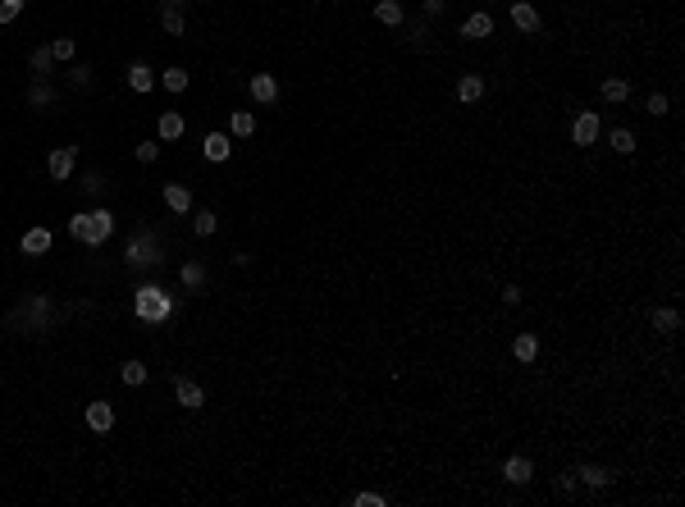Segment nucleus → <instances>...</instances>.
I'll use <instances>...</instances> for the list:
<instances>
[{
    "instance_id": "e433bc0d",
    "label": "nucleus",
    "mask_w": 685,
    "mask_h": 507,
    "mask_svg": "<svg viewBox=\"0 0 685 507\" xmlns=\"http://www.w3.org/2000/svg\"><path fill=\"white\" fill-rule=\"evenodd\" d=\"M425 14H443V0H425Z\"/></svg>"
},
{
    "instance_id": "dca6fc26",
    "label": "nucleus",
    "mask_w": 685,
    "mask_h": 507,
    "mask_svg": "<svg viewBox=\"0 0 685 507\" xmlns=\"http://www.w3.org/2000/svg\"><path fill=\"white\" fill-rule=\"evenodd\" d=\"M128 261H133V265H142V261H155V243L137 233V238L128 243Z\"/></svg>"
},
{
    "instance_id": "412c9836",
    "label": "nucleus",
    "mask_w": 685,
    "mask_h": 507,
    "mask_svg": "<svg viewBox=\"0 0 685 507\" xmlns=\"http://www.w3.org/2000/svg\"><path fill=\"white\" fill-rule=\"evenodd\" d=\"M576 475H580V480H585L589 489H608V485H612V475L603 471V466H580Z\"/></svg>"
},
{
    "instance_id": "bb28decb",
    "label": "nucleus",
    "mask_w": 685,
    "mask_h": 507,
    "mask_svg": "<svg viewBox=\"0 0 685 507\" xmlns=\"http://www.w3.org/2000/svg\"><path fill=\"white\" fill-rule=\"evenodd\" d=\"M160 83H164L169 92H187V74H183V69H164Z\"/></svg>"
},
{
    "instance_id": "423d86ee",
    "label": "nucleus",
    "mask_w": 685,
    "mask_h": 507,
    "mask_svg": "<svg viewBox=\"0 0 685 507\" xmlns=\"http://www.w3.org/2000/svg\"><path fill=\"white\" fill-rule=\"evenodd\" d=\"M164 206L178 210V215H187V210H192V192H187L183 183H164Z\"/></svg>"
},
{
    "instance_id": "f8f14e48",
    "label": "nucleus",
    "mask_w": 685,
    "mask_h": 507,
    "mask_svg": "<svg viewBox=\"0 0 685 507\" xmlns=\"http://www.w3.org/2000/svg\"><path fill=\"white\" fill-rule=\"evenodd\" d=\"M502 475H507L511 485H525V480L534 475V466L525 462V457H507V462H502Z\"/></svg>"
},
{
    "instance_id": "c85d7f7f",
    "label": "nucleus",
    "mask_w": 685,
    "mask_h": 507,
    "mask_svg": "<svg viewBox=\"0 0 685 507\" xmlns=\"http://www.w3.org/2000/svg\"><path fill=\"white\" fill-rule=\"evenodd\" d=\"M183 284H187V288H201V284H206V270H201L196 261H187V265H183Z\"/></svg>"
},
{
    "instance_id": "72a5a7b5",
    "label": "nucleus",
    "mask_w": 685,
    "mask_h": 507,
    "mask_svg": "<svg viewBox=\"0 0 685 507\" xmlns=\"http://www.w3.org/2000/svg\"><path fill=\"white\" fill-rule=\"evenodd\" d=\"M133 155H137L142 165H151L155 155H160V142H142V146H137V151H133Z\"/></svg>"
},
{
    "instance_id": "cd10ccee",
    "label": "nucleus",
    "mask_w": 685,
    "mask_h": 507,
    "mask_svg": "<svg viewBox=\"0 0 685 507\" xmlns=\"http://www.w3.org/2000/svg\"><path fill=\"white\" fill-rule=\"evenodd\" d=\"M608 142L617 146L621 155H626V151H635V132H631V128H617V132H612V137H608Z\"/></svg>"
},
{
    "instance_id": "f3484780",
    "label": "nucleus",
    "mask_w": 685,
    "mask_h": 507,
    "mask_svg": "<svg viewBox=\"0 0 685 507\" xmlns=\"http://www.w3.org/2000/svg\"><path fill=\"white\" fill-rule=\"evenodd\" d=\"M511 356H516V361H534V356H539V338H534V334H521V338L511 343Z\"/></svg>"
},
{
    "instance_id": "1a4fd4ad",
    "label": "nucleus",
    "mask_w": 685,
    "mask_h": 507,
    "mask_svg": "<svg viewBox=\"0 0 685 507\" xmlns=\"http://www.w3.org/2000/svg\"><path fill=\"white\" fill-rule=\"evenodd\" d=\"M87 425L96 434H105L110 425H115V407H110V402H92V407H87Z\"/></svg>"
},
{
    "instance_id": "4468645a",
    "label": "nucleus",
    "mask_w": 685,
    "mask_h": 507,
    "mask_svg": "<svg viewBox=\"0 0 685 507\" xmlns=\"http://www.w3.org/2000/svg\"><path fill=\"white\" fill-rule=\"evenodd\" d=\"M160 137H164V142H178V137H183V114H178V110H164L160 114Z\"/></svg>"
},
{
    "instance_id": "7c9ffc66",
    "label": "nucleus",
    "mask_w": 685,
    "mask_h": 507,
    "mask_svg": "<svg viewBox=\"0 0 685 507\" xmlns=\"http://www.w3.org/2000/svg\"><path fill=\"white\" fill-rule=\"evenodd\" d=\"M51 55L55 60H74V42H69V37H55V42H51Z\"/></svg>"
},
{
    "instance_id": "ddd939ff",
    "label": "nucleus",
    "mask_w": 685,
    "mask_h": 507,
    "mask_svg": "<svg viewBox=\"0 0 685 507\" xmlns=\"http://www.w3.org/2000/svg\"><path fill=\"white\" fill-rule=\"evenodd\" d=\"M128 87H133V92H151V87H155V74L142 65V60H137V65H128Z\"/></svg>"
},
{
    "instance_id": "f257e3e1",
    "label": "nucleus",
    "mask_w": 685,
    "mask_h": 507,
    "mask_svg": "<svg viewBox=\"0 0 685 507\" xmlns=\"http://www.w3.org/2000/svg\"><path fill=\"white\" fill-rule=\"evenodd\" d=\"M69 233H74V238H83L87 247H101V243L110 238V233H115V215H110V210L74 215V220H69Z\"/></svg>"
},
{
    "instance_id": "4be33fe9",
    "label": "nucleus",
    "mask_w": 685,
    "mask_h": 507,
    "mask_svg": "<svg viewBox=\"0 0 685 507\" xmlns=\"http://www.w3.org/2000/svg\"><path fill=\"white\" fill-rule=\"evenodd\" d=\"M457 96H462V101L471 105V101H480V96H484V83H480L475 74H466L462 83H457Z\"/></svg>"
},
{
    "instance_id": "5701e85b",
    "label": "nucleus",
    "mask_w": 685,
    "mask_h": 507,
    "mask_svg": "<svg viewBox=\"0 0 685 507\" xmlns=\"http://www.w3.org/2000/svg\"><path fill=\"white\" fill-rule=\"evenodd\" d=\"M375 19L393 28V23H403V5H398V0H380V5H375Z\"/></svg>"
},
{
    "instance_id": "39448f33",
    "label": "nucleus",
    "mask_w": 685,
    "mask_h": 507,
    "mask_svg": "<svg viewBox=\"0 0 685 507\" xmlns=\"http://www.w3.org/2000/svg\"><path fill=\"white\" fill-rule=\"evenodd\" d=\"M511 23H516L521 33H539V10L525 5V0H516V5H511Z\"/></svg>"
},
{
    "instance_id": "7ed1b4c3",
    "label": "nucleus",
    "mask_w": 685,
    "mask_h": 507,
    "mask_svg": "<svg viewBox=\"0 0 685 507\" xmlns=\"http://www.w3.org/2000/svg\"><path fill=\"white\" fill-rule=\"evenodd\" d=\"M571 137H576V146H589L598 137V114L594 110H585L576 123H571Z\"/></svg>"
},
{
    "instance_id": "aec40b11",
    "label": "nucleus",
    "mask_w": 685,
    "mask_h": 507,
    "mask_svg": "<svg viewBox=\"0 0 685 507\" xmlns=\"http://www.w3.org/2000/svg\"><path fill=\"white\" fill-rule=\"evenodd\" d=\"M653 329H663V334H676V329H681V316H676L672 307H658V311H653Z\"/></svg>"
},
{
    "instance_id": "f704fd0d",
    "label": "nucleus",
    "mask_w": 685,
    "mask_h": 507,
    "mask_svg": "<svg viewBox=\"0 0 685 507\" xmlns=\"http://www.w3.org/2000/svg\"><path fill=\"white\" fill-rule=\"evenodd\" d=\"M352 503H357V507H384V498L380 494H357Z\"/></svg>"
},
{
    "instance_id": "9b49d317",
    "label": "nucleus",
    "mask_w": 685,
    "mask_h": 507,
    "mask_svg": "<svg viewBox=\"0 0 685 507\" xmlns=\"http://www.w3.org/2000/svg\"><path fill=\"white\" fill-rule=\"evenodd\" d=\"M251 96L261 101V105H270V101L279 96V83H274L270 74H256V78H251Z\"/></svg>"
},
{
    "instance_id": "6ab92c4d",
    "label": "nucleus",
    "mask_w": 685,
    "mask_h": 507,
    "mask_svg": "<svg viewBox=\"0 0 685 507\" xmlns=\"http://www.w3.org/2000/svg\"><path fill=\"white\" fill-rule=\"evenodd\" d=\"M228 128H233V137H251V132H256V114L251 110H233Z\"/></svg>"
},
{
    "instance_id": "a211bd4d",
    "label": "nucleus",
    "mask_w": 685,
    "mask_h": 507,
    "mask_svg": "<svg viewBox=\"0 0 685 507\" xmlns=\"http://www.w3.org/2000/svg\"><path fill=\"white\" fill-rule=\"evenodd\" d=\"M493 33V19L489 14H471L466 23H462V37H489Z\"/></svg>"
},
{
    "instance_id": "b1692460",
    "label": "nucleus",
    "mask_w": 685,
    "mask_h": 507,
    "mask_svg": "<svg viewBox=\"0 0 685 507\" xmlns=\"http://www.w3.org/2000/svg\"><path fill=\"white\" fill-rule=\"evenodd\" d=\"M192 229L201 233V238H210V233L219 229V215H215V210H196V215H192Z\"/></svg>"
},
{
    "instance_id": "6e6552de",
    "label": "nucleus",
    "mask_w": 685,
    "mask_h": 507,
    "mask_svg": "<svg viewBox=\"0 0 685 507\" xmlns=\"http://www.w3.org/2000/svg\"><path fill=\"white\" fill-rule=\"evenodd\" d=\"M160 23H164V33L169 37H183V0H164Z\"/></svg>"
},
{
    "instance_id": "2eb2a0df",
    "label": "nucleus",
    "mask_w": 685,
    "mask_h": 507,
    "mask_svg": "<svg viewBox=\"0 0 685 507\" xmlns=\"http://www.w3.org/2000/svg\"><path fill=\"white\" fill-rule=\"evenodd\" d=\"M201 151H206V160H228V151H233V146H228L224 132H210L206 142H201Z\"/></svg>"
},
{
    "instance_id": "f03ea898",
    "label": "nucleus",
    "mask_w": 685,
    "mask_h": 507,
    "mask_svg": "<svg viewBox=\"0 0 685 507\" xmlns=\"http://www.w3.org/2000/svg\"><path fill=\"white\" fill-rule=\"evenodd\" d=\"M133 311H137L142 320H151V325H160V320H169V311H174V302L164 298L160 288H137V298H133Z\"/></svg>"
},
{
    "instance_id": "0eeeda50",
    "label": "nucleus",
    "mask_w": 685,
    "mask_h": 507,
    "mask_svg": "<svg viewBox=\"0 0 685 507\" xmlns=\"http://www.w3.org/2000/svg\"><path fill=\"white\" fill-rule=\"evenodd\" d=\"M174 397L183 402V407H201V402H206V393H201V384H192V379H183V375L174 379Z\"/></svg>"
},
{
    "instance_id": "2f4dec72",
    "label": "nucleus",
    "mask_w": 685,
    "mask_h": 507,
    "mask_svg": "<svg viewBox=\"0 0 685 507\" xmlns=\"http://www.w3.org/2000/svg\"><path fill=\"white\" fill-rule=\"evenodd\" d=\"M28 101H33V105H51V87H46V83H33V92H28Z\"/></svg>"
},
{
    "instance_id": "20e7f679",
    "label": "nucleus",
    "mask_w": 685,
    "mask_h": 507,
    "mask_svg": "<svg viewBox=\"0 0 685 507\" xmlns=\"http://www.w3.org/2000/svg\"><path fill=\"white\" fill-rule=\"evenodd\" d=\"M46 169H51V178H69L74 174V146H55L51 160H46Z\"/></svg>"
},
{
    "instance_id": "9d476101",
    "label": "nucleus",
    "mask_w": 685,
    "mask_h": 507,
    "mask_svg": "<svg viewBox=\"0 0 685 507\" xmlns=\"http://www.w3.org/2000/svg\"><path fill=\"white\" fill-rule=\"evenodd\" d=\"M23 252H28V256H42V252H51V229H28V233H23Z\"/></svg>"
},
{
    "instance_id": "393cba45",
    "label": "nucleus",
    "mask_w": 685,
    "mask_h": 507,
    "mask_svg": "<svg viewBox=\"0 0 685 507\" xmlns=\"http://www.w3.org/2000/svg\"><path fill=\"white\" fill-rule=\"evenodd\" d=\"M119 375H124V384H133V388H137V384H146V366H142V361H124V370H119Z\"/></svg>"
},
{
    "instance_id": "c9c22d12",
    "label": "nucleus",
    "mask_w": 685,
    "mask_h": 507,
    "mask_svg": "<svg viewBox=\"0 0 685 507\" xmlns=\"http://www.w3.org/2000/svg\"><path fill=\"white\" fill-rule=\"evenodd\" d=\"M649 114H667V96H649Z\"/></svg>"
},
{
    "instance_id": "473e14b6",
    "label": "nucleus",
    "mask_w": 685,
    "mask_h": 507,
    "mask_svg": "<svg viewBox=\"0 0 685 507\" xmlns=\"http://www.w3.org/2000/svg\"><path fill=\"white\" fill-rule=\"evenodd\" d=\"M23 10V0H0V23H14Z\"/></svg>"
},
{
    "instance_id": "a878e982",
    "label": "nucleus",
    "mask_w": 685,
    "mask_h": 507,
    "mask_svg": "<svg viewBox=\"0 0 685 507\" xmlns=\"http://www.w3.org/2000/svg\"><path fill=\"white\" fill-rule=\"evenodd\" d=\"M626 96H631V87H626L621 78H608V83H603V101H626Z\"/></svg>"
},
{
    "instance_id": "c756f323",
    "label": "nucleus",
    "mask_w": 685,
    "mask_h": 507,
    "mask_svg": "<svg viewBox=\"0 0 685 507\" xmlns=\"http://www.w3.org/2000/svg\"><path fill=\"white\" fill-rule=\"evenodd\" d=\"M55 65V55H51V46H37L33 51V74H46V69Z\"/></svg>"
}]
</instances>
